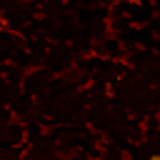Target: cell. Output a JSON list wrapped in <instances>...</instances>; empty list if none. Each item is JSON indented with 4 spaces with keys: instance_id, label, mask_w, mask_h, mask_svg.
<instances>
[{
    "instance_id": "obj_1",
    "label": "cell",
    "mask_w": 160,
    "mask_h": 160,
    "mask_svg": "<svg viewBox=\"0 0 160 160\" xmlns=\"http://www.w3.org/2000/svg\"><path fill=\"white\" fill-rule=\"evenodd\" d=\"M150 160H160V155H158V152H152V155H150Z\"/></svg>"
}]
</instances>
